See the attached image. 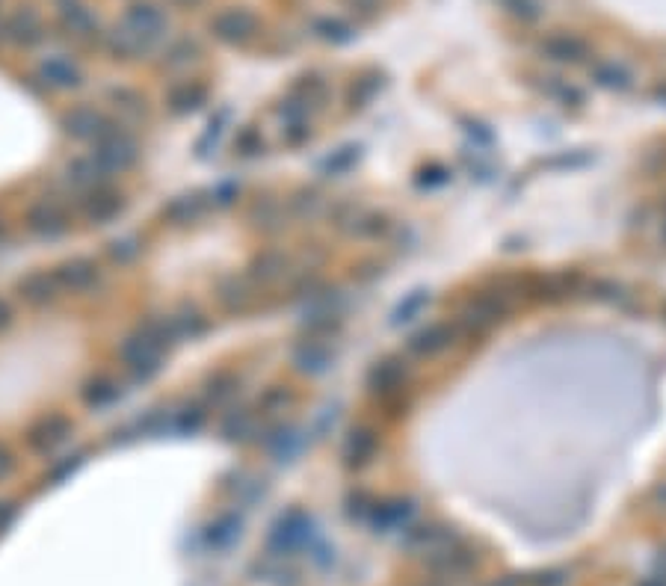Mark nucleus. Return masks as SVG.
Listing matches in <instances>:
<instances>
[{"label": "nucleus", "instance_id": "obj_1", "mask_svg": "<svg viewBox=\"0 0 666 586\" xmlns=\"http://www.w3.org/2000/svg\"><path fill=\"white\" fill-rule=\"evenodd\" d=\"M510 293L507 291H486V293H477L474 300H471L465 308H462V317L456 326H465V329H474V332H483V329H489L492 323H498V320L510 312Z\"/></svg>", "mask_w": 666, "mask_h": 586}, {"label": "nucleus", "instance_id": "obj_2", "mask_svg": "<svg viewBox=\"0 0 666 586\" xmlns=\"http://www.w3.org/2000/svg\"><path fill=\"white\" fill-rule=\"evenodd\" d=\"M211 33L225 45H246L258 33V15L246 6H229L220 9L211 18Z\"/></svg>", "mask_w": 666, "mask_h": 586}, {"label": "nucleus", "instance_id": "obj_3", "mask_svg": "<svg viewBox=\"0 0 666 586\" xmlns=\"http://www.w3.org/2000/svg\"><path fill=\"white\" fill-rule=\"evenodd\" d=\"M459 335V326L445 320V323H433L421 329L417 335L409 338V353L421 356V358H433V356H442L445 349L454 347V340Z\"/></svg>", "mask_w": 666, "mask_h": 586}, {"label": "nucleus", "instance_id": "obj_4", "mask_svg": "<svg viewBox=\"0 0 666 586\" xmlns=\"http://www.w3.org/2000/svg\"><path fill=\"white\" fill-rule=\"evenodd\" d=\"M125 27H131L134 33L145 42L148 48L160 39V33L166 30V13L155 4H136L127 9L125 15Z\"/></svg>", "mask_w": 666, "mask_h": 586}, {"label": "nucleus", "instance_id": "obj_5", "mask_svg": "<svg viewBox=\"0 0 666 586\" xmlns=\"http://www.w3.org/2000/svg\"><path fill=\"white\" fill-rule=\"evenodd\" d=\"M542 53L554 62H568V66H577V62L589 60V45L575 33H551L542 39Z\"/></svg>", "mask_w": 666, "mask_h": 586}, {"label": "nucleus", "instance_id": "obj_6", "mask_svg": "<svg viewBox=\"0 0 666 586\" xmlns=\"http://www.w3.org/2000/svg\"><path fill=\"white\" fill-rule=\"evenodd\" d=\"M160 347L155 338H148L145 332H139L136 338H127V344L122 347V358L125 365L131 367L134 373H152L157 370V361H160Z\"/></svg>", "mask_w": 666, "mask_h": 586}, {"label": "nucleus", "instance_id": "obj_7", "mask_svg": "<svg viewBox=\"0 0 666 586\" xmlns=\"http://www.w3.org/2000/svg\"><path fill=\"white\" fill-rule=\"evenodd\" d=\"M4 39L13 45H36L42 39V18L33 9H15L13 15L4 21Z\"/></svg>", "mask_w": 666, "mask_h": 586}, {"label": "nucleus", "instance_id": "obj_8", "mask_svg": "<svg viewBox=\"0 0 666 586\" xmlns=\"http://www.w3.org/2000/svg\"><path fill=\"white\" fill-rule=\"evenodd\" d=\"M406 386V361L403 358H382L371 370V388L380 397H397Z\"/></svg>", "mask_w": 666, "mask_h": 586}, {"label": "nucleus", "instance_id": "obj_9", "mask_svg": "<svg viewBox=\"0 0 666 586\" xmlns=\"http://www.w3.org/2000/svg\"><path fill=\"white\" fill-rule=\"evenodd\" d=\"M376 451H380V435L368 426H359V430H352L347 435V442H343V460L347 465H368Z\"/></svg>", "mask_w": 666, "mask_h": 586}, {"label": "nucleus", "instance_id": "obj_10", "mask_svg": "<svg viewBox=\"0 0 666 586\" xmlns=\"http://www.w3.org/2000/svg\"><path fill=\"white\" fill-rule=\"evenodd\" d=\"M60 21L69 30V36L89 39L95 30V15L86 9L80 0H60Z\"/></svg>", "mask_w": 666, "mask_h": 586}, {"label": "nucleus", "instance_id": "obj_11", "mask_svg": "<svg viewBox=\"0 0 666 586\" xmlns=\"http://www.w3.org/2000/svg\"><path fill=\"white\" fill-rule=\"evenodd\" d=\"M593 80L598 87H605L610 92H628L633 87V74L625 62H616V60H605L598 62L593 69Z\"/></svg>", "mask_w": 666, "mask_h": 586}, {"label": "nucleus", "instance_id": "obj_12", "mask_svg": "<svg viewBox=\"0 0 666 586\" xmlns=\"http://www.w3.org/2000/svg\"><path fill=\"white\" fill-rule=\"evenodd\" d=\"M95 279H98V266L92 261H71V264H62L57 270V282L60 287H71V291H86V287H92Z\"/></svg>", "mask_w": 666, "mask_h": 586}, {"label": "nucleus", "instance_id": "obj_13", "mask_svg": "<svg viewBox=\"0 0 666 586\" xmlns=\"http://www.w3.org/2000/svg\"><path fill=\"white\" fill-rule=\"evenodd\" d=\"M39 74H42V80H45L48 87H57V89L74 87V83L80 80L78 66H74V62L66 60V57H51V60H45V62H42Z\"/></svg>", "mask_w": 666, "mask_h": 586}, {"label": "nucleus", "instance_id": "obj_14", "mask_svg": "<svg viewBox=\"0 0 666 586\" xmlns=\"http://www.w3.org/2000/svg\"><path fill=\"white\" fill-rule=\"evenodd\" d=\"M57 291H60L57 275H48V273H33V275H27V279L21 282V296H24L27 302H33V305L51 302L53 296H57Z\"/></svg>", "mask_w": 666, "mask_h": 586}, {"label": "nucleus", "instance_id": "obj_15", "mask_svg": "<svg viewBox=\"0 0 666 586\" xmlns=\"http://www.w3.org/2000/svg\"><path fill=\"white\" fill-rule=\"evenodd\" d=\"M98 160L101 163H107V166H119V169H125V166H131L134 160H136V145L127 140V136H110V140H104L101 143V152H98Z\"/></svg>", "mask_w": 666, "mask_h": 586}, {"label": "nucleus", "instance_id": "obj_16", "mask_svg": "<svg viewBox=\"0 0 666 586\" xmlns=\"http://www.w3.org/2000/svg\"><path fill=\"white\" fill-rule=\"evenodd\" d=\"M71 430L69 418H62V414H51L48 421H42L39 426H33V433H30V444L42 451V447H51L57 444L60 439H66Z\"/></svg>", "mask_w": 666, "mask_h": 586}, {"label": "nucleus", "instance_id": "obj_17", "mask_svg": "<svg viewBox=\"0 0 666 586\" xmlns=\"http://www.w3.org/2000/svg\"><path fill=\"white\" fill-rule=\"evenodd\" d=\"M30 226L39 234H60L66 231V217H62V210L53 201H42V205L30 210Z\"/></svg>", "mask_w": 666, "mask_h": 586}, {"label": "nucleus", "instance_id": "obj_18", "mask_svg": "<svg viewBox=\"0 0 666 586\" xmlns=\"http://www.w3.org/2000/svg\"><path fill=\"white\" fill-rule=\"evenodd\" d=\"M294 365L299 370L320 373L329 365V349L324 344H317V340H303V344L296 347V353H294Z\"/></svg>", "mask_w": 666, "mask_h": 586}, {"label": "nucleus", "instance_id": "obj_19", "mask_svg": "<svg viewBox=\"0 0 666 586\" xmlns=\"http://www.w3.org/2000/svg\"><path fill=\"white\" fill-rule=\"evenodd\" d=\"M66 125L74 136H98L104 127V119L92 110V107H78V110H71L66 116Z\"/></svg>", "mask_w": 666, "mask_h": 586}, {"label": "nucleus", "instance_id": "obj_20", "mask_svg": "<svg viewBox=\"0 0 666 586\" xmlns=\"http://www.w3.org/2000/svg\"><path fill=\"white\" fill-rule=\"evenodd\" d=\"M202 101H205V89H202V87H190V83H184V87L169 95V104H172V110H175V113L196 110Z\"/></svg>", "mask_w": 666, "mask_h": 586}, {"label": "nucleus", "instance_id": "obj_21", "mask_svg": "<svg viewBox=\"0 0 666 586\" xmlns=\"http://www.w3.org/2000/svg\"><path fill=\"white\" fill-rule=\"evenodd\" d=\"M382 92V74H364L356 83H352V104H371L376 95Z\"/></svg>", "mask_w": 666, "mask_h": 586}, {"label": "nucleus", "instance_id": "obj_22", "mask_svg": "<svg viewBox=\"0 0 666 586\" xmlns=\"http://www.w3.org/2000/svg\"><path fill=\"white\" fill-rule=\"evenodd\" d=\"M166 213H169V219H175V222H190L202 213V201L199 196H181L172 201Z\"/></svg>", "mask_w": 666, "mask_h": 586}, {"label": "nucleus", "instance_id": "obj_23", "mask_svg": "<svg viewBox=\"0 0 666 586\" xmlns=\"http://www.w3.org/2000/svg\"><path fill=\"white\" fill-rule=\"evenodd\" d=\"M83 397H86V403H95V406H101V403H107V400H113V397H116V382H113V379H107V377L92 379L89 386H86Z\"/></svg>", "mask_w": 666, "mask_h": 586}, {"label": "nucleus", "instance_id": "obj_24", "mask_svg": "<svg viewBox=\"0 0 666 586\" xmlns=\"http://www.w3.org/2000/svg\"><path fill=\"white\" fill-rule=\"evenodd\" d=\"M503 9H507L512 18L524 21V24H530V21H536L542 15L539 0H503Z\"/></svg>", "mask_w": 666, "mask_h": 586}, {"label": "nucleus", "instance_id": "obj_25", "mask_svg": "<svg viewBox=\"0 0 666 586\" xmlns=\"http://www.w3.org/2000/svg\"><path fill=\"white\" fill-rule=\"evenodd\" d=\"M317 30H320V36L329 39V42H347V39L352 36L350 24H343V21H338V18H326V21H320Z\"/></svg>", "mask_w": 666, "mask_h": 586}, {"label": "nucleus", "instance_id": "obj_26", "mask_svg": "<svg viewBox=\"0 0 666 586\" xmlns=\"http://www.w3.org/2000/svg\"><path fill=\"white\" fill-rule=\"evenodd\" d=\"M352 231L361 234V237H380V234L389 231V222H385V217H376V213H371V217H359L356 228H352Z\"/></svg>", "mask_w": 666, "mask_h": 586}, {"label": "nucleus", "instance_id": "obj_27", "mask_svg": "<svg viewBox=\"0 0 666 586\" xmlns=\"http://www.w3.org/2000/svg\"><path fill=\"white\" fill-rule=\"evenodd\" d=\"M222 433L229 435V439H243V435L252 433V418L246 412L231 414V418L222 423Z\"/></svg>", "mask_w": 666, "mask_h": 586}, {"label": "nucleus", "instance_id": "obj_28", "mask_svg": "<svg viewBox=\"0 0 666 586\" xmlns=\"http://www.w3.org/2000/svg\"><path fill=\"white\" fill-rule=\"evenodd\" d=\"M255 270L261 279H276V275H282L285 270V258L282 255H264V258L255 264Z\"/></svg>", "mask_w": 666, "mask_h": 586}, {"label": "nucleus", "instance_id": "obj_29", "mask_svg": "<svg viewBox=\"0 0 666 586\" xmlns=\"http://www.w3.org/2000/svg\"><path fill=\"white\" fill-rule=\"evenodd\" d=\"M122 208V199L119 196H113V193H101V196H95V205H92V217H110L113 210H119Z\"/></svg>", "mask_w": 666, "mask_h": 586}, {"label": "nucleus", "instance_id": "obj_30", "mask_svg": "<svg viewBox=\"0 0 666 586\" xmlns=\"http://www.w3.org/2000/svg\"><path fill=\"white\" fill-rule=\"evenodd\" d=\"M424 305H427V293H421V291L412 293L409 300H406V302L394 312V323H400V320H412V314H415V312H421Z\"/></svg>", "mask_w": 666, "mask_h": 586}, {"label": "nucleus", "instance_id": "obj_31", "mask_svg": "<svg viewBox=\"0 0 666 586\" xmlns=\"http://www.w3.org/2000/svg\"><path fill=\"white\" fill-rule=\"evenodd\" d=\"M169 62L172 66H184V62H190L192 57H196V45H192V42H178L175 48L169 51Z\"/></svg>", "mask_w": 666, "mask_h": 586}, {"label": "nucleus", "instance_id": "obj_32", "mask_svg": "<svg viewBox=\"0 0 666 586\" xmlns=\"http://www.w3.org/2000/svg\"><path fill=\"white\" fill-rule=\"evenodd\" d=\"M417 184H421V187H442V184H447V169H442V166L424 169V175L417 178Z\"/></svg>", "mask_w": 666, "mask_h": 586}, {"label": "nucleus", "instance_id": "obj_33", "mask_svg": "<svg viewBox=\"0 0 666 586\" xmlns=\"http://www.w3.org/2000/svg\"><path fill=\"white\" fill-rule=\"evenodd\" d=\"M229 386H231V379H229V377H217V379H213V382H211V391H208V394H211V400H217V403H220V400H225V397H231L234 388H229Z\"/></svg>", "mask_w": 666, "mask_h": 586}, {"label": "nucleus", "instance_id": "obj_34", "mask_svg": "<svg viewBox=\"0 0 666 586\" xmlns=\"http://www.w3.org/2000/svg\"><path fill=\"white\" fill-rule=\"evenodd\" d=\"M347 4H350L352 9H356L359 15H364V18L373 15L376 9H380V0H347Z\"/></svg>", "mask_w": 666, "mask_h": 586}, {"label": "nucleus", "instance_id": "obj_35", "mask_svg": "<svg viewBox=\"0 0 666 586\" xmlns=\"http://www.w3.org/2000/svg\"><path fill=\"white\" fill-rule=\"evenodd\" d=\"M9 468H13V453H9L4 444H0V477H4Z\"/></svg>", "mask_w": 666, "mask_h": 586}, {"label": "nucleus", "instance_id": "obj_36", "mask_svg": "<svg viewBox=\"0 0 666 586\" xmlns=\"http://www.w3.org/2000/svg\"><path fill=\"white\" fill-rule=\"evenodd\" d=\"M9 317H13V312H9V305L0 300V329H4L9 323Z\"/></svg>", "mask_w": 666, "mask_h": 586}, {"label": "nucleus", "instance_id": "obj_37", "mask_svg": "<svg viewBox=\"0 0 666 586\" xmlns=\"http://www.w3.org/2000/svg\"><path fill=\"white\" fill-rule=\"evenodd\" d=\"M172 4H175V6H184V9H192V6H199L202 0H172Z\"/></svg>", "mask_w": 666, "mask_h": 586}, {"label": "nucleus", "instance_id": "obj_38", "mask_svg": "<svg viewBox=\"0 0 666 586\" xmlns=\"http://www.w3.org/2000/svg\"><path fill=\"white\" fill-rule=\"evenodd\" d=\"M0 4H4V0H0Z\"/></svg>", "mask_w": 666, "mask_h": 586}]
</instances>
